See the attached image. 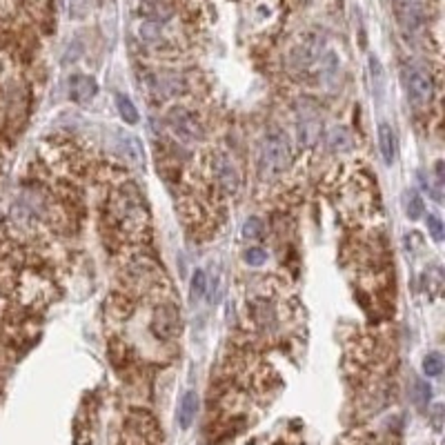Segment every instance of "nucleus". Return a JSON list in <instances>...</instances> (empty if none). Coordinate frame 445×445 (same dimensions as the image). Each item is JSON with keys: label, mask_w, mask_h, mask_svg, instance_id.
<instances>
[{"label": "nucleus", "mask_w": 445, "mask_h": 445, "mask_svg": "<svg viewBox=\"0 0 445 445\" xmlns=\"http://www.w3.org/2000/svg\"><path fill=\"white\" fill-rule=\"evenodd\" d=\"M292 161V145L283 129H270L258 147V170L263 178H279Z\"/></svg>", "instance_id": "f257e3e1"}, {"label": "nucleus", "mask_w": 445, "mask_h": 445, "mask_svg": "<svg viewBox=\"0 0 445 445\" xmlns=\"http://www.w3.org/2000/svg\"><path fill=\"white\" fill-rule=\"evenodd\" d=\"M370 74H372V80H374L377 85V94L381 96V89H383V69H381V63L377 56H370Z\"/></svg>", "instance_id": "5701e85b"}, {"label": "nucleus", "mask_w": 445, "mask_h": 445, "mask_svg": "<svg viewBox=\"0 0 445 445\" xmlns=\"http://www.w3.org/2000/svg\"><path fill=\"white\" fill-rule=\"evenodd\" d=\"M405 87L414 105H428L435 99V76L423 65L414 63L405 67Z\"/></svg>", "instance_id": "7ed1b4c3"}, {"label": "nucleus", "mask_w": 445, "mask_h": 445, "mask_svg": "<svg viewBox=\"0 0 445 445\" xmlns=\"http://www.w3.org/2000/svg\"><path fill=\"white\" fill-rule=\"evenodd\" d=\"M140 14L145 16L149 22H167L172 18V7L165 3V0H143L140 3Z\"/></svg>", "instance_id": "9b49d317"}, {"label": "nucleus", "mask_w": 445, "mask_h": 445, "mask_svg": "<svg viewBox=\"0 0 445 445\" xmlns=\"http://www.w3.org/2000/svg\"><path fill=\"white\" fill-rule=\"evenodd\" d=\"M396 20L405 31H421L425 25V7L416 3H399L396 5Z\"/></svg>", "instance_id": "0eeeda50"}, {"label": "nucleus", "mask_w": 445, "mask_h": 445, "mask_svg": "<svg viewBox=\"0 0 445 445\" xmlns=\"http://www.w3.org/2000/svg\"><path fill=\"white\" fill-rule=\"evenodd\" d=\"M116 110H118L120 118H123L127 125H136L138 123V110L125 94H116Z\"/></svg>", "instance_id": "f3484780"}, {"label": "nucleus", "mask_w": 445, "mask_h": 445, "mask_svg": "<svg viewBox=\"0 0 445 445\" xmlns=\"http://www.w3.org/2000/svg\"><path fill=\"white\" fill-rule=\"evenodd\" d=\"M379 147H381V156L386 165H394L396 156H399V143H396V134L392 125L381 123L379 125Z\"/></svg>", "instance_id": "9d476101"}, {"label": "nucleus", "mask_w": 445, "mask_h": 445, "mask_svg": "<svg viewBox=\"0 0 445 445\" xmlns=\"http://www.w3.org/2000/svg\"><path fill=\"white\" fill-rule=\"evenodd\" d=\"M425 223H428V230H430L432 238H435L437 243H443V238H445V225H443V221L439 219V216L430 214L428 219H425Z\"/></svg>", "instance_id": "412c9836"}, {"label": "nucleus", "mask_w": 445, "mask_h": 445, "mask_svg": "<svg viewBox=\"0 0 445 445\" xmlns=\"http://www.w3.org/2000/svg\"><path fill=\"white\" fill-rule=\"evenodd\" d=\"M399 3H416V0H396V5Z\"/></svg>", "instance_id": "a878e982"}, {"label": "nucleus", "mask_w": 445, "mask_h": 445, "mask_svg": "<svg viewBox=\"0 0 445 445\" xmlns=\"http://www.w3.org/2000/svg\"><path fill=\"white\" fill-rule=\"evenodd\" d=\"M423 372H425V377H430V379L441 377V372H443V356L439 352L425 354V358H423Z\"/></svg>", "instance_id": "6ab92c4d"}, {"label": "nucleus", "mask_w": 445, "mask_h": 445, "mask_svg": "<svg viewBox=\"0 0 445 445\" xmlns=\"http://www.w3.org/2000/svg\"><path fill=\"white\" fill-rule=\"evenodd\" d=\"M268 261V251L263 247H247L245 249V263L251 268H261Z\"/></svg>", "instance_id": "4be33fe9"}, {"label": "nucleus", "mask_w": 445, "mask_h": 445, "mask_svg": "<svg viewBox=\"0 0 445 445\" xmlns=\"http://www.w3.org/2000/svg\"><path fill=\"white\" fill-rule=\"evenodd\" d=\"M323 45H326V36H323V31L309 29L303 36V38L298 41V45L294 47V50H292V63L296 67H309V65H314L316 60L321 58Z\"/></svg>", "instance_id": "39448f33"}, {"label": "nucleus", "mask_w": 445, "mask_h": 445, "mask_svg": "<svg viewBox=\"0 0 445 445\" xmlns=\"http://www.w3.org/2000/svg\"><path fill=\"white\" fill-rule=\"evenodd\" d=\"M140 38L143 41H147V43H156L161 38V29H159V25H156V22H145V25L140 27Z\"/></svg>", "instance_id": "b1692460"}, {"label": "nucleus", "mask_w": 445, "mask_h": 445, "mask_svg": "<svg viewBox=\"0 0 445 445\" xmlns=\"http://www.w3.org/2000/svg\"><path fill=\"white\" fill-rule=\"evenodd\" d=\"M205 292H207V274H205V270H196L194 274H191V283H189L191 303L200 300L203 296H205Z\"/></svg>", "instance_id": "a211bd4d"}, {"label": "nucleus", "mask_w": 445, "mask_h": 445, "mask_svg": "<svg viewBox=\"0 0 445 445\" xmlns=\"http://www.w3.org/2000/svg\"><path fill=\"white\" fill-rule=\"evenodd\" d=\"M328 147L332 152H350L354 147V138L350 134V129L343 127V125H334L330 131H328Z\"/></svg>", "instance_id": "ddd939ff"}, {"label": "nucleus", "mask_w": 445, "mask_h": 445, "mask_svg": "<svg viewBox=\"0 0 445 445\" xmlns=\"http://www.w3.org/2000/svg\"><path fill=\"white\" fill-rule=\"evenodd\" d=\"M154 332L161 336V339H172L178 330V312L174 305H161L154 314L152 323Z\"/></svg>", "instance_id": "6e6552de"}, {"label": "nucleus", "mask_w": 445, "mask_h": 445, "mask_svg": "<svg viewBox=\"0 0 445 445\" xmlns=\"http://www.w3.org/2000/svg\"><path fill=\"white\" fill-rule=\"evenodd\" d=\"M403 205H405V216L410 221H418L423 216V198L418 196L416 189H407L403 194Z\"/></svg>", "instance_id": "dca6fc26"}, {"label": "nucleus", "mask_w": 445, "mask_h": 445, "mask_svg": "<svg viewBox=\"0 0 445 445\" xmlns=\"http://www.w3.org/2000/svg\"><path fill=\"white\" fill-rule=\"evenodd\" d=\"M214 174H216V180H219V185H221V189L225 191V194H238V189H240L238 167L234 165V161L225 152L216 154Z\"/></svg>", "instance_id": "423d86ee"}, {"label": "nucleus", "mask_w": 445, "mask_h": 445, "mask_svg": "<svg viewBox=\"0 0 445 445\" xmlns=\"http://www.w3.org/2000/svg\"><path fill=\"white\" fill-rule=\"evenodd\" d=\"M96 94H99V85H96V80L92 76L76 74L69 78V99L74 103L85 105V103L94 101Z\"/></svg>", "instance_id": "1a4fd4ad"}, {"label": "nucleus", "mask_w": 445, "mask_h": 445, "mask_svg": "<svg viewBox=\"0 0 445 445\" xmlns=\"http://www.w3.org/2000/svg\"><path fill=\"white\" fill-rule=\"evenodd\" d=\"M263 232H265V225H263V221L256 219V216L247 219L245 225H243V238L245 240H258L263 236Z\"/></svg>", "instance_id": "aec40b11"}, {"label": "nucleus", "mask_w": 445, "mask_h": 445, "mask_svg": "<svg viewBox=\"0 0 445 445\" xmlns=\"http://www.w3.org/2000/svg\"><path fill=\"white\" fill-rule=\"evenodd\" d=\"M321 80L326 85H334L336 78H339V58H336L332 52H328L326 56H321V71H319Z\"/></svg>", "instance_id": "4468645a"}, {"label": "nucleus", "mask_w": 445, "mask_h": 445, "mask_svg": "<svg viewBox=\"0 0 445 445\" xmlns=\"http://www.w3.org/2000/svg\"><path fill=\"white\" fill-rule=\"evenodd\" d=\"M196 412H198V394L185 392L183 399H180V405H178V425L187 430L191 423H194Z\"/></svg>", "instance_id": "f8f14e48"}, {"label": "nucleus", "mask_w": 445, "mask_h": 445, "mask_svg": "<svg viewBox=\"0 0 445 445\" xmlns=\"http://www.w3.org/2000/svg\"><path fill=\"white\" fill-rule=\"evenodd\" d=\"M416 396H418V403L421 405H425L430 401V396H432V390L425 381H416Z\"/></svg>", "instance_id": "393cba45"}, {"label": "nucleus", "mask_w": 445, "mask_h": 445, "mask_svg": "<svg viewBox=\"0 0 445 445\" xmlns=\"http://www.w3.org/2000/svg\"><path fill=\"white\" fill-rule=\"evenodd\" d=\"M112 212L120 223H136L140 225L143 221V198L134 187H120L112 196Z\"/></svg>", "instance_id": "20e7f679"}, {"label": "nucleus", "mask_w": 445, "mask_h": 445, "mask_svg": "<svg viewBox=\"0 0 445 445\" xmlns=\"http://www.w3.org/2000/svg\"><path fill=\"white\" fill-rule=\"evenodd\" d=\"M254 307V319L263 330H272L274 323H276V314H274V307L268 303V300H254L251 303Z\"/></svg>", "instance_id": "2eb2a0df"}, {"label": "nucleus", "mask_w": 445, "mask_h": 445, "mask_svg": "<svg viewBox=\"0 0 445 445\" xmlns=\"http://www.w3.org/2000/svg\"><path fill=\"white\" fill-rule=\"evenodd\" d=\"M167 125L174 131V136L183 143H200L205 140V129H203L200 120L194 112H189L187 107H172L167 112Z\"/></svg>", "instance_id": "f03ea898"}]
</instances>
